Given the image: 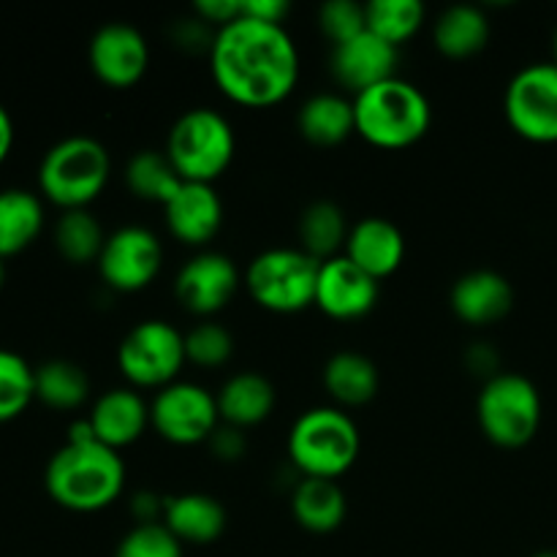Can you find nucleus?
<instances>
[{"mask_svg":"<svg viewBox=\"0 0 557 557\" xmlns=\"http://www.w3.org/2000/svg\"><path fill=\"white\" fill-rule=\"evenodd\" d=\"M114 557H183V544L163 522L134 525L120 539Z\"/></svg>","mask_w":557,"mask_h":557,"instance_id":"nucleus-35","label":"nucleus"},{"mask_svg":"<svg viewBox=\"0 0 557 557\" xmlns=\"http://www.w3.org/2000/svg\"><path fill=\"white\" fill-rule=\"evenodd\" d=\"M194 14L215 30H221L243 14V0H199V3H194Z\"/></svg>","mask_w":557,"mask_h":557,"instance_id":"nucleus-38","label":"nucleus"},{"mask_svg":"<svg viewBox=\"0 0 557 557\" xmlns=\"http://www.w3.org/2000/svg\"><path fill=\"white\" fill-rule=\"evenodd\" d=\"M221 424L215 395L190 381H174L166 389L156 392L150 403V428L166 444H207Z\"/></svg>","mask_w":557,"mask_h":557,"instance_id":"nucleus-11","label":"nucleus"},{"mask_svg":"<svg viewBox=\"0 0 557 557\" xmlns=\"http://www.w3.org/2000/svg\"><path fill=\"white\" fill-rule=\"evenodd\" d=\"M348 232H351V226L346 221V212L335 201L319 199L305 207L302 215H299V250L324 264V261L343 256L341 250H346Z\"/></svg>","mask_w":557,"mask_h":557,"instance_id":"nucleus-27","label":"nucleus"},{"mask_svg":"<svg viewBox=\"0 0 557 557\" xmlns=\"http://www.w3.org/2000/svg\"><path fill=\"white\" fill-rule=\"evenodd\" d=\"M504 112L511 131L533 145L557 141V65L531 63L511 76Z\"/></svg>","mask_w":557,"mask_h":557,"instance_id":"nucleus-10","label":"nucleus"},{"mask_svg":"<svg viewBox=\"0 0 557 557\" xmlns=\"http://www.w3.org/2000/svg\"><path fill=\"white\" fill-rule=\"evenodd\" d=\"M297 128L315 147L343 145L348 136L357 134L354 98L348 101L341 92H315L299 109Z\"/></svg>","mask_w":557,"mask_h":557,"instance_id":"nucleus-26","label":"nucleus"},{"mask_svg":"<svg viewBox=\"0 0 557 557\" xmlns=\"http://www.w3.org/2000/svg\"><path fill=\"white\" fill-rule=\"evenodd\" d=\"M324 389L341 408H362L379 395V368L359 351H337L324 364Z\"/></svg>","mask_w":557,"mask_h":557,"instance_id":"nucleus-25","label":"nucleus"},{"mask_svg":"<svg viewBox=\"0 0 557 557\" xmlns=\"http://www.w3.org/2000/svg\"><path fill=\"white\" fill-rule=\"evenodd\" d=\"M397 60H400L397 47H392L389 41L379 38L375 33L364 30L351 41L332 47L330 71L337 85L359 96V92L397 76Z\"/></svg>","mask_w":557,"mask_h":557,"instance_id":"nucleus-16","label":"nucleus"},{"mask_svg":"<svg viewBox=\"0 0 557 557\" xmlns=\"http://www.w3.org/2000/svg\"><path fill=\"white\" fill-rule=\"evenodd\" d=\"M292 515L299 528L324 536V533L337 531V528L346 522V515H348L346 493H343L341 484L332 482V479L302 476L297 484H294Z\"/></svg>","mask_w":557,"mask_h":557,"instance_id":"nucleus-23","label":"nucleus"},{"mask_svg":"<svg viewBox=\"0 0 557 557\" xmlns=\"http://www.w3.org/2000/svg\"><path fill=\"white\" fill-rule=\"evenodd\" d=\"M433 41L444 58L466 60L482 52L490 41V16L482 5L457 3L438 14L433 25Z\"/></svg>","mask_w":557,"mask_h":557,"instance_id":"nucleus-24","label":"nucleus"},{"mask_svg":"<svg viewBox=\"0 0 557 557\" xmlns=\"http://www.w3.org/2000/svg\"><path fill=\"white\" fill-rule=\"evenodd\" d=\"M163 525L174 533L180 544H205L218 542L226 531V509L221 500L207 493H183L166 498Z\"/></svg>","mask_w":557,"mask_h":557,"instance_id":"nucleus-21","label":"nucleus"},{"mask_svg":"<svg viewBox=\"0 0 557 557\" xmlns=\"http://www.w3.org/2000/svg\"><path fill=\"white\" fill-rule=\"evenodd\" d=\"M185 362V335L163 319L139 321L117 346V368L131 389H166Z\"/></svg>","mask_w":557,"mask_h":557,"instance_id":"nucleus-9","label":"nucleus"},{"mask_svg":"<svg viewBox=\"0 0 557 557\" xmlns=\"http://www.w3.org/2000/svg\"><path fill=\"white\" fill-rule=\"evenodd\" d=\"M533 557H557V553H553V549H547V553H536Z\"/></svg>","mask_w":557,"mask_h":557,"instance_id":"nucleus-45","label":"nucleus"},{"mask_svg":"<svg viewBox=\"0 0 557 557\" xmlns=\"http://www.w3.org/2000/svg\"><path fill=\"white\" fill-rule=\"evenodd\" d=\"M449 305L457 319L468 326L498 324L515 308V288L500 272L473 270L457 277Z\"/></svg>","mask_w":557,"mask_h":557,"instance_id":"nucleus-19","label":"nucleus"},{"mask_svg":"<svg viewBox=\"0 0 557 557\" xmlns=\"http://www.w3.org/2000/svg\"><path fill=\"white\" fill-rule=\"evenodd\" d=\"M90 397V379L69 359H49L36 368V400L54 411H76Z\"/></svg>","mask_w":557,"mask_h":557,"instance_id":"nucleus-30","label":"nucleus"},{"mask_svg":"<svg viewBox=\"0 0 557 557\" xmlns=\"http://www.w3.org/2000/svg\"><path fill=\"white\" fill-rule=\"evenodd\" d=\"M125 185H128V190L136 199L152 201V205L163 207L174 194H177L183 180L174 172L166 152L139 150L128 163H125Z\"/></svg>","mask_w":557,"mask_h":557,"instance_id":"nucleus-31","label":"nucleus"},{"mask_svg":"<svg viewBox=\"0 0 557 557\" xmlns=\"http://www.w3.org/2000/svg\"><path fill=\"white\" fill-rule=\"evenodd\" d=\"M87 422H90L98 444L120 451L136 444L150 428V406L131 386H117V389H109L107 395L92 403Z\"/></svg>","mask_w":557,"mask_h":557,"instance_id":"nucleus-18","label":"nucleus"},{"mask_svg":"<svg viewBox=\"0 0 557 557\" xmlns=\"http://www.w3.org/2000/svg\"><path fill=\"white\" fill-rule=\"evenodd\" d=\"M112 177L109 150L92 136H69L47 150L38 166L44 199L60 210H87Z\"/></svg>","mask_w":557,"mask_h":557,"instance_id":"nucleus-4","label":"nucleus"},{"mask_svg":"<svg viewBox=\"0 0 557 557\" xmlns=\"http://www.w3.org/2000/svg\"><path fill=\"white\" fill-rule=\"evenodd\" d=\"M218 413L221 422L228 428L248 430L256 424L267 422L270 413L275 411V386L270 379L259 373H234L226 384L218 389Z\"/></svg>","mask_w":557,"mask_h":557,"instance_id":"nucleus-22","label":"nucleus"},{"mask_svg":"<svg viewBox=\"0 0 557 557\" xmlns=\"http://www.w3.org/2000/svg\"><path fill=\"white\" fill-rule=\"evenodd\" d=\"M210 69L228 101L264 109L286 101L294 92L299 82V52L283 25L239 14L215 30Z\"/></svg>","mask_w":557,"mask_h":557,"instance_id":"nucleus-1","label":"nucleus"},{"mask_svg":"<svg viewBox=\"0 0 557 557\" xmlns=\"http://www.w3.org/2000/svg\"><path fill=\"white\" fill-rule=\"evenodd\" d=\"M357 134L381 150H403L422 139L433 123L428 96L411 82L392 76L354 96Z\"/></svg>","mask_w":557,"mask_h":557,"instance_id":"nucleus-3","label":"nucleus"},{"mask_svg":"<svg viewBox=\"0 0 557 557\" xmlns=\"http://www.w3.org/2000/svg\"><path fill=\"white\" fill-rule=\"evenodd\" d=\"M44 228V205L25 188L0 190V259L22 253Z\"/></svg>","mask_w":557,"mask_h":557,"instance_id":"nucleus-28","label":"nucleus"},{"mask_svg":"<svg viewBox=\"0 0 557 557\" xmlns=\"http://www.w3.org/2000/svg\"><path fill=\"white\" fill-rule=\"evenodd\" d=\"M207 446H210V451L221 462L243 460L245 451H248V441H245L243 430L228 428V424H221V428L212 433V438L207 441Z\"/></svg>","mask_w":557,"mask_h":557,"instance_id":"nucleus-37","label":"nucleus"},{"mask_svg":"<svg viewBox=\"0 0 557 557\" xmlns=\"http://www.w3.org/2000/svg\"><path fill=\"white\" fill-rule=\"evenodd\" d=\"M36 400V368L20 354L0 348V424L14 422Z\"/></svg>","mask_w":557,"mask_h":557,"instance_id":"nucleus-33","label":"nucleus"},{"mask_svg":"<svg viewBox=\"0 0 557 557\" xmlns=\"http://www.w3.org/2000/svg\"><path fill=\"white\" fill-rule=\"evenodd\" d=\"M239 283L243 277H239L237 264L226 253L201 250L180 267L174 277V297L183 305V310L207 321L232 302Z\"/></svg>","mask_w":557,"mask_h":557,"instance_id":"nucleus-13","label":"nucleus"},{"mask_svg":"<svg viewBox=\"0 0 557 557\" xmlns=\"http://www.w3.org/2000/svg\"><path fill=\"white\" fill-rule=\"evenodd\" d=\"M96 267L101 281L114 292H141L161 272L163 245L150 228L123 226L109 234Z\"/></svg>","mask_w":557,"mask_h":557,"instance_id":"nucleus-12","label":"nucleus"},{"mask_svg":"<svg viewBox=\"0 0 557 557\" xmlns=\"http://www.w3.org/2000/svg\"><path fill=\"white\" fill-rule=\"evenodd\" d=\"M44 487L49 498L63 509L92 515L112 506L123 495L125 462L120 451L98 441H82V444L65 441V446H60L49 460Z\"/></svg>","mask_w":557,"mask_h":557,"instance_id":"nucleus-2","label":"nucleus"},{"mask_svg":"<svg viewBox=\"0 0 557 557\" xmlns=\"http://www.w3.org/2000/svg\"><path fill=\"white\" fill-rule=\"evenodd\" d=\"M90 69L107 87H134L150 69V47L128 22H109L98 27L87 47Z\"/></svg>","mask_w":557,"mask_h":557,"instance_id":"nucleus-14","label":"nucleus"},{"mask_svg":"<svg viewBox=\"0 0 557 557\" xmlns=\"http://www.w3.org/2000/svg\"><path fill=\"white\" fill-rule=\"evenodd\" d=\"M163 218L174 239L190 248H205L223 226V201L212 185L183 183L163 205Z\"/></svg>","mask_w":557,"mask_h":557,"instance_id":"nucleus-17","label":"nucleus"},{"mask_svg":"<svg viewBox=\"0 0 557 557\" xmlns=\"http://www.w3.org/2000/svg\"><path fill=\"white\" fill-rule=\"evenodd\" d=\"M292 11L288 0H243V14L270 25H283Z\"/></svg>","mask_w":557,"mask_h":557,"instance_id":"nucleus-40","label":"nucleus"},{"mask_svg":"<svg viewBox=\"0 0 557 557\" xmlns=\"http://www.w3.org/2000/svg\"><path fill=\"white\" fill-rule=\"evenodd\" d=\"M234 354V337L218 321H201L194 330L185 332V359L196 368L215 370L232 359Z\"/></svg>","mask_w":557,"mask_h":557,"instance_id":"nucleus-34","label":"nucleus"},{"mask_svg":"<svg viewBox=\"0 0 557 557\" xmlns=\"http://www.w3.org/2000/svg\"><path fill=\"white\" fill-rule=\"evenodd\" d=\"M553 63L557 65V27H555V33H553Z\"/></svg>","mask_w":557,"mask_h":557,"instance_id":"nucleus-43","label":"nucleus"},{"mask_svg":"<svg viewBox=\"0 0 557 557\" xmlns=\"http://www.w3.org/2000/svg\"><path fill=\"white\" fill-rule=\"evenodd\" d=\"M163 152L183 183L212 185L232 166L237 136L221 112L210 107H196L174 120Z\"/></svg>","mask_w":557,"mask_h":557,"instance_id":"nucleus-6","label":"nucleus"},{"mask_svg":"<svg viewBox=\"0 0 557 557\" xmlns=\"http://www.w3.org/2000/svg\"><path fill=\"white\" fill-rule=\"evenodd\" d=\"M319 27L332 47H337L368 30V11L357 0H330L319 9Z\"/></svg>","mask_w":557,"mask_h":557,"instance_id":"nucleus-36","label":"nucleus"},{"mask_svg":"<svg viewBox=\"0 0 557 557\" xmlns=\"http://www.w3.org/2000/svg\"><path fill=\"white\" fill-rule=\"evenodd\" d=\"M468 368L473 370V373H484L487 379H493V375H498V357H495V351L490 346H484V343H479V346H471V351H468Z\"/></svg>","mask_w":557,"mask_h":557,"instance_id":"nucleus-41","label":"nucleus"},{"mask_svg":"<svg viewBox=\"0 0 557 557\" xmlns=\"http://www.w3.org/2000/svg\"><path fill=\"white\" fill-rule=\"evenodd\" d=\"M542 395L520 373H498L484 381L476 400V419L484 438L500 449H522L542 428Z\"/></svg>","mask_w":557,"mask_h":557,"instance_id":"nucleus-7","label":"nucleus"},{"mask_svg":"<svg viewBox=\"0 0 557 557\" xmlns=\"http://www.w3.org/2000/svg\"><path fill=\"white\" fill-rule=\"evenodd\" d=\"M109 234L90 210H65L54 226V248L69 264H98Z\"/></svg>","mask_w":557,"mask_h":557,"instance_id":"nucleus-29","label":"nucleus"},{"mask_svg":"<svg viewBox=\"0 0 557 557\" xmlns=\"http://www.w3.org/2000/svg\"><path fill=\"white\" fill-rule=\"evenodd\" d=\"M5 283V259H0V288H3Z\"/></svg>","mask_w":557,"mask_h":557,"instance_id":"nucleus-44","label":"nucleus"},{"mask_svg":"<svg viewBox=\"0 0 557 557\" xmlns=\"http://www.w3.org/2000/svg\"><path fill=\"white\" fill-rule=\"evenodd\" d=\"M359 430L343 408L319 406L305 411L288 433V460L308 479H337L359 457Z\"/></svg>","mask_w":557,"mask_h":557,"instance_id":"nucleus-5","label":"nucleus"},{"mask_svg":"<svg viewBox=\"0 0 557 557\" xmlns=\"http://www.w3.org/2000/svg\"><path fill=\"white\" fill-rule=\"evenodd\" d=\"M163 511H166V498L150 493H136L131 498V515H134L136 525H147V522H163Z\"/></svg>","mask_w":557,"mask_h":557,"instance_id":"nucleus-39","label":"nucleus"},{"mask_svg":"<svg viewBox=\"0 0 557 557\" xmlns=\"http://www.w3.org/2000/svg\"><path fill=\"white\" fill-rule=\"evenodd\" d=\"M343 256L362 272H368L370 277L384 281L400 270L403 259H406V237L386 218H362L348 232Z\"/></svg>","mask_w":557,"mask_h":557,"instance_id":"nucleus-20","label":"nucleus"},{"mask_svg":"<svg viewBox=\"0 0 557 557\" xmlns=\"http://www.w3.org/2000/svg\"><path fill=\"white\" fill-rule=\"evenodd\" d=\"M321 261L299 248H270L245 270V288L259 308L292 315L315 305Z\"/></svg>","mask_w":557,"mask_h":557,"instance_id":"nucleus-8","label":"nucleus"},{"mask_svg":"<svg viewBox=\"0 0 557 557\" xmlns=\"http://www.w3.org/2000/svg\"><path fill=\"white\" fill-rule=\"evenodd\" d=\"M11 147H14V120H11L9 109L0 103V163L9 158Z\"/></svg>","mask_w":557,"mask_h":557,"instance_id":"nucleus-42","label":"nucleus"},{"mask_svg":"<svg viewBox=\"0 0 557 557\" xmlns=\"http://www.w3.org/2000/svg\"><path fill=\"white\" fill-rule=\"evenodd\" d=\"M379 302V281L359 270L346 256L321 264L315 308L335 321H357Z\"/></svg>","mask_w":557,"mask_h":557,"instance_id":"nucleus-15","label":"nucleus"},{"mask_svg":"<svg viewBox=\"0 0 557 557\" xmlns=\"http://www.w3.org/2000/svg\"><path fill=\"white\" fill-rule=\"evenodd\" d=\"M368 30L400 49L408 38L417 36L424 25V5L419 0H370Z\"/></svg>","mask_w":557,"mask_h":557,"instance_id":"nucleus-32","label":"nucleus"}]
</instances>
